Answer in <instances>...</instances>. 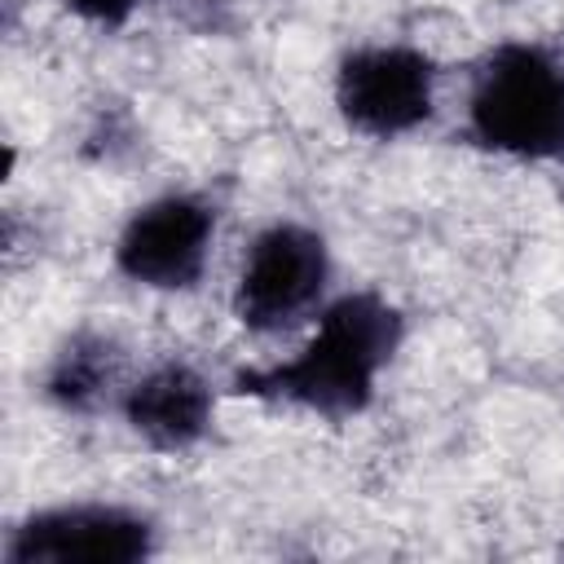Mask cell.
Wrapping results in <instances>:
<instances>
[{
    "label": "cell",
    "instance_id": "obj_1",
    "mask_svg": "<svg viewBox=\"0 0 564 564\" xmlns=\"http://www.w3.org/2000/svg\"><path fill=\"white\" fill-rule=\"evenodd\" d=\"M397 348H401V313L375 291H352L322 313L313 339L295 357L264 370H242L234 388L260 401L313 410L326 419H348L370 405L375 383Z\"/></svg>",
    "mask_w": 564,
    "mask_h": 564
},
{
    "label": "cell",
    "instance_id": "obj_2",
    "mask_svg": "<svg viewBox=\"0 0 564 564\" xmlns=\"http://www.w3.org/2000/svg\"><path fill=\"white\" fill-rule=\"evenodd\" d=\"M467 128L511 159H564V66L538 44H502L485 57Z\"/></svg>",
    "mask_w": 564,
    "mask_h": 564
},
{
    "label": "cell",
    "instance_id": "obj_3",
    "mask_svg": "<svg viewBox=\"0 0 564 564\" xmlns=\"http://www.w3.org/2000/svg\"><path fill=\"white\" fill-rule=\"evenodd\" d=\"M330 278V251L317 229L278 220L256 234L247 247L238 286H234V313L251 330H282L295 317H304Z\"/></svg>",
    "mask_w": 564,
    "mask_h": 564
},
{
    "label": "cell",
    "instance_id": "obj_4",
    "mask_svg": "<svg viewBox=\"0 0 564 564\" xmlns=\"http://www.w3.org/2000/svg\"><path fill=\"white\" fill-rule=\"evenodd\" d=\"M436 101V66L410 44H366L352 48L335 70V106L348 128L366 137L414 132Z\"/></svg>",
    "mask_w": 564,
    "mask_h": 564
},
{
    "label": "cell",
    "instance_id": "obj_5",
    "mask_svg": "<svg viewBox=\"0 0 564 564\" xmlns=\"http://www.w3.org/2000/svg\"><path fill=\"white\" fill-rule=\"evenodd\" d=\"M150 551L154 524L141 511L106 502L35 511L4 542L9 564H137Z\"/></svg>",
    "mask_w": 564,
    "mask_h": 564
},
{
    "label": "cell",
    "instance_id": "obj_6",
    "mask_svg": "<svg viewBox=\"0 0 564 564\" xmlns=\"http://www.w3.org/2000/svg\"><path fill=\"white\" fill-rule=\"evenodd\" d=\"M216 212L194 194H163L137 207L115 242V264L128 282L150 291H189L212 251Z\"/></svg>",
    "mask_w": 564,
    "mask_h": 564
},
{
    "label": "cell",
    "instance_id": "obj_7",
    "mask_svg": "<svg viewBox=\"0 0 564 564\" xmlns=\"http://www.w3.org/2000/svg\"><path fill=\"white\" fill-rule=\"evenodd\" d=\"M123 419L154 449H189L212 427V388L185 361H163L123 392Z\"/></svg>",
    "mask_w": 564,
    "mask_h": 564
},
{
    "label": "cell",
    "instance_id": "obj_8",
    "mask_svg": "<svg viewBox=\"0 0 564 564\" xmlns=\"http://www.w3.org/2000/svg\"><path fill=\"white\" fill-rule=\"evenodd\" d=\"M110 375H115V348H110V339H101V335H75L53 357V370H48L44 392L62 410H88L106 392Z\"/></svg>",
    "mask_w": 564,
    "mask_h": 564
},
{
    "label": "cell",
    "instance_id": "obj_9",
    "mask_svg": "<svg viewBox=\"0 0 564 564\" xmlns=\"http://www.w3.org/2000/svg\"><path fill=\"white\" fill-rule=\"evenodd\" d=\"M66 9L97 26H123L141 9V0H66Z\"/></svg>",
    "mask_w": 564,
    "mask_h": 564
}]
</instances>
